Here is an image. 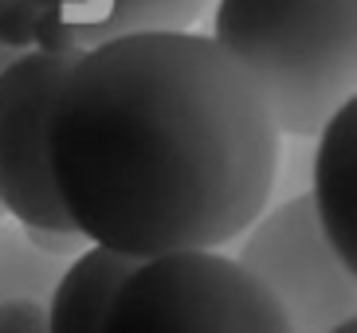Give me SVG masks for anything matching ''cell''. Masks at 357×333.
Segmentation results:
<instances>
[{"label": "cell", "mask_w": 357, "mask_h": 333, "mask_svg": "<svg viewBox=\"0 0 357 333\" xmlns=\"http://www.w3.org/2000/svg\"><path fill=\"white\" fill-rule=\"evenodd\" d=\"M279 137L255 79L192 28L86 47L47 114L71 228L130 259L240 240L271 200Z\"/></svg>", "instance_id": "obj_1"}, {"label": "cell", "mask_w": 357, "mask_h": 333, "mask_svg": "<svg viewBox=\"0 0 357 333\" xmlns=\"http://www.w3.org/2000/svg\"><path fill=\"white\" fill-rule=\"evenodd\" d=\"M212 40L255 79L279 134H318L354 98L357 0H216Z\"/></svg>", "instance_id": "obj_2"}, {"label": "cell", "mask_w": 357, "mask_h": 333, "mask_svg": "<svg viewBox=\"0 0 357 333\" xmlns=\"http://www.w3.org/2000/svg\"><path fill=\"white\" fill-rule=\"evenodd\" d=\"M98 333H291V325L236 259L177 251L137 259Z\"/></svg>", "instance_id": "obj_3"}, {"label": "cell", "mask_w": 357, "mask_h": 333, "mask_svg": "<svg viewBox=\"0 0 357 333\" xmlns=\"http://www.w3.org/2000/svg\"><path fill=\"white\" fill-rule=\"evenodd\" d=\"M236 263L275 298L291 333H330L354 322V271L322 235L310 192L283 200L271 212L263 208L243 231Z\"/></svg>", "instance_id": "obj_4"}, {"label": "cell", "mask_w": 357, "mask_h": 333, "mask_svg": "<svg viewBox=\"0 0 357 333\" xmlns=\"http://www.w3.org/2000/svg\"><path fill=\"white\" fill-rule=\"evenodd\" d=\"M83 52H24L0 67V208L20 228L75 231L52 180L47 114L59 79Z\"/></svg>", "instance_id": "obj_5"}, {"label": "cell", "mask_w": 357, "mask_h": 333, "mask_svg": "<svg viewBox=\"0 0 357 333\" xmlns=\"http://www.w3.org/2000/svg\"><path fill=\"white\" fill-rule=\"evenodd\" d=\"M357 106L354 98L342 102L318 130L314 149V216L322 224V235L330 240L334 255L349 271L357 267Z\"/></svg>", "instance_id": "obj_6"}, {"label": "cell", "mask_w": 357, "mask_h": 333, "mask_svg": "<svg viewBox=\"0 0 357 333\" xmlns=\"http://www.w3.org/2000/svg\"><path fill=\"white\" fill-rule=\"evenodd\" d=\"M134 267L137 259L102 247V243H91L86 251H79V259L55 282L52 310H47V333H98L106 306H110L114 291Z\"/></svg>", "instance_id": "obj_7"}, {"label": "cell", "mask_w": 357, "mask_h": 333, "mask_svg": "<svg viewBox=\"0 0 357 333\" xmlns=\"http://www.w3.org/2000/svg\"><path fill=\"white\" fill-rule=\"evenodd\" d=\"M59 8L83 47L118 40L130 31H181L204 16L208 0H36Z\"/></svg>", "instance_id": "obj_8"}, {"label": "cell", "mask_w": 357, "mask_h": 333, "mask_svg": "<svg viewBox=\"0 0 357 333\" xmlns=\"http://www.w3.org/2000/svg\"><path fill=\"white\" fill-rule=\"evenodd\" d=\"M36 16H40V4L36 0H0V47L32 52Z\"/></svg>", "instance_id": "obj_9"}, {"label": "cell", "mask_w": 357, "mask_h": 333, "mask_svg": "<svg viewBox=\"0 0 357 333\" xmlns=\"http://www.w3.org/2000/svg\"><path fill=\"white\" fill-rule=\"evenodd\" d=\"M36 52H47V55H67V52H83V43L75 36V28L63 20L59 8H40L36 16Z\"/></svg>", "instance_id": "obj_10"}, {"label": "cell", "mask_w": 357, "mask_h": 333, "mask_svg": "<svg viewBox=\"0 0 357 333\" xmlns=\"http://www.w3.org/2000/svg\"><path fill=\"white\" fill-rule=\"evenodd\" d=\"M0 333H47V310L36 298H0Z\"/></svg>", "instance_id": "obj_11"}, {"label": "cell", "mask_w": 357, "mask_h": 333, "mask_svg": "<svg viewBox=\"0 0 357 333\" xmlns=\"http://www.w3.org/2000/svg\"><path fill=\"white\" fill-rule=\"evenodd\" d=\"M24 240L32 243L36 251L43 255H75V251H83V235L79 231H59V228H24Z\"/></svg>", "instance_id": "obj_12"}, {"label": "cell", "mask_w": 357, "mask_h": 333, "mask_svg": "<svg viewBox=\"0 0 357 333\" xmlns=\"http://www.w3.org/2000/svg\"><path fill=\"white\" fill-rule=\"evenodd\" d=\"M330 333H357V325H354V322H342L337 330H330Z\"/></svg>", "instance_id": "obj_13"}]
</instances>
